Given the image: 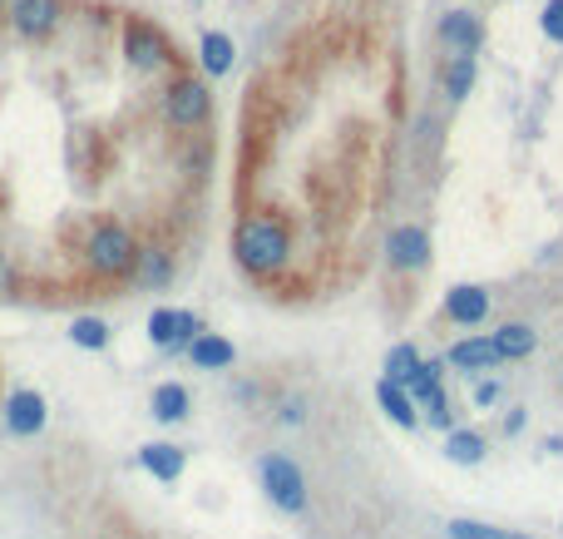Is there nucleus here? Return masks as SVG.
Instances as JSON below:
<instances>
[{
    "label": "nucleus",
    "instance_id": "obj_1",
    "mask_svg": "<svg viewBox=\"0 0 563 539\" xmlns=\"http://www.w3.org/2000/svg\"><path fill=\"white\" fill-rule=\"evenodd\" d=\"M233 258L243 272H253V278H272V272L287 268L292 258V233L282 218H243L233 233Z\"/></svg>",
    "mask_w": 563,
    "mask_h": 539
},
{
    "label": "nucleus",
    "instance_id": "obj_2",
    "mask_svg": "<svg viewBox=\"0 0 563 539\" xmlns=\"http://www.w3.org/2000/svg\"><path fill=\"white\" fill-rule=\"evenodd\" d=\"M134 262H138V237L114 218H99L85 237V268L105 282H124L134 278Z\"/></svg>",
    "mask_w": 563,
    "mask_h": 539
},
{
    "label": "nucleus",
    "instance_id": "obj_3",
    "mask_svg": "<svg viewBox=\"0 0 563 539\" xmlns=\"http://www.w3.org/2000/svg\"><path fill=\"white\" fill-rule=\"evenodd\" d=\"M208 114H213V89L193 75H173L169 89H163V119H169L173 130L188 134V130H203Z\"/></svg>",
    "mask_w": 563,
    "mask_h": 539
},
{
    "label": "nucleus",
    "instance_id": "obj_4",
    "mask_svg": "<svg viewBox=\"0 0 563 539\" xmlns=\"http://www.w3.org/2000/svg\"><path fill=\"white\" fill-rule=\"evenodd\" d=\"M257 480H262L267 500H272L277 510H287V515L307 510V480H302V470L287 455H262V461H257Z\"/></svg>",
    "mask_w": 563,
    "mask_h": 539
},
{
    "label": "nucleus",
    "instance_id": "obj_5",
    "mask_svg": "<svg viewBox=\"0 0 563 539\" xmlns=\"http://www.w3.org/2000/svg\"><path fill=\"white\" fill-rule=\"evenodd\" d=\"M5 21L21 40H50L64 25V0H5Z\"/></svg>",
    "mask_w": 563,
    "mask_h": 539
},
{
    "label": "nucleus",
    "instance_id": "obj_6",
    "mask_svg": "<svg viewBox=\"0 0 563 539\" xmlns=\"http://www.w3.org/2000/svg\"><path fill=\"white\" fill-rule=\"evenodd\" d=\"M124 60L134 70H163L173 60V50H169V40H163V30L159 25H149V21H124Z\"/></svg>",
    "mask_w": 563,
    "mask_h": 539
},
{
    "label": "nucleus",
    "instance_id": "obj_7",
    "mask_svg": "<svg viewBox=\"0 0 563 539\" xmlns=\"http://www.w3.org/2000/svg\"><path fill=\"white\" fill-rule=\"evenodd\" d=\"M203 332L198 313H183V307H154L149 313V342L159 352H188V342Z\"/></svg>",
    "mask_w": 563,
    "mask_h": 539
},
{
    "label": "nucleus",
    "instance_id": "obj_8",
    "mask_svg": "<svg viewBox=\"0 0 563 539\" xmlns=\"http://www.w3.org/2000/svg\"><path fill=\"white\" fill-rule=\"evenodd\" d=\"M385 262H391L395 272L430 268V233L420 223H401L391 237H385Z\"/></svg>",
    "mask_w": 563,
    "mask_h": 539
},
{
    "label": "nucleus",
    "instance_id": "obj_9",
    "mask_svg": "<svg viewBox=\"0 0 563 539\" xmlns=\"http://www.w3.org/2000/svg\"><path fill=\"white\" fill-rule=\"evenodd\" d=\"M45 421H50V406H45L40 391L21 387V391H11V396H5V431H11V436L30 441V436L45 431Z\"/></svg>",
    "mask_w": 563,
    "mask_h": 539
},
{
    "label": "nucleus",
    "instance_id": "obj_10",
    "mask_svg": "<svg viewBox=\"0 0 563 539\" xmlns=\"http://www.w3.org/2000/svg\"><path fill=\"white\" fill-rule=\"evenodd\" d=\"M500 362H504V356L494 352V342H489V336H460V342L445 352V367L465 371V377H485V371L500 367Z\"/></svg>",
    "mask_w": 563,
    "mask_h": 539
},
{
    "label": "nucleus",
    "instance_id": "obj_11",
    "mask_svg": "<svg viewBox=\"0 0 563 539\" xmlns=\"http://www.w3.org/2000/svg\"><path fill=\"white\" fill-rule=\"evenodd\" d=\"M445 317L455 327H479L489 322V292L475 287V282H460V287L445 292Z\"/></svg>",
    "mask_w": 563,
    "mask_h": 539
},
{
    "label": "nucleus",
    "instance_id": "obj_12",
    "mask_svg": "<svg viewBox=\"0 0 563 539\" xmlns=\"http://www.w3.org/2000/svg\"><path fill=\"white\" fill-rule=\"evenodd\" d=\"M440 40L455 54H475L485 45V21L475 11H445L440 15Z\"/></svg>",
    "mask_w": 563,
    "mask_h": 539
},
{
    "label": "nucleus",
    "instance_id": "obj_13",
    "mask_svg": "<svg viewBox=\"0 0 563 539\" xmlns=\"http://www.w3.org/2000/svg\"><path fill=\"white\" fill-rule=\"evenodd\" d=\"M188 362L198 371H228L237 362V346L228 342V336H218V332H198L188 342Z\"/></svg>",
    "mask_w": 563,
    "mask_h": 539
},
{
    "label": "nucleus",
    "instance_id": "obj_14",
    "mask_svg": "<svg viewBox=\"0 0 563 539\" xmlns=\"http://www.w3.org/2000/svg\"><path fill=\"white\" fill-rule=\"evenodd\" d=\"M376 401H381V411L391 416L395 426H405V431H415V426H420V406L411 401V391H405L401 381L381 377V381H376Z\"/></svg>",
    "mask_w": 563,
    "mask_h": 539
},
{
    "label": "nucleus",
    "instance_id": "obj_15",
    "mask_svg": "<svg viewBox=\"0 0 563 539\" xmlns=\"http://www.w3.org/2000/svg\"><path fill=\"white\" fill-rule=\"evenodd\" d=\"M149 411H154V421H163V426H179L183 416H188V411H193L188 387H179V381H163V387H154Z\"/></svg>",
    "mask_w": 563,
    "mask_h": 539
},
{
    "label": "nucleus",
    "instance_id": "obj_16",
    "mask_svg": "<svg viewBox=\"0 0 563 539\" xmlns=\"http://www.w3.org/2000/svg\"><path fill=\"white\" fill-rule=\"evenodd\" d=\"M134 282L138 287H169L173 282V253L169 248H138V262H134Z\"/></svg>",
    "mask_w": 563,
    "mask_h": 539
},
{
    "label": "nucleus",
    "instance_id": "obj_17",
    "mask_svg": "<svg viewBox=\"0 0 563 539\" xmlns=\"http://www.w3.org/2000/svg\"><path fill=\"white\" fill-rule=\"evenodd\" d=\"M138 465H144L154 480L173 486V480L183 475V451H179V445H169V441H154V445H144V451H138Z\"/></svg>",
    "mask_w": 563,
    "mask_h": 539
},
{
    "label": "nucleus",
    "instance_id": "obj_18",
    "mask_svg": "<svg viewBox=\"0 0 563 539\" xmlns=\"http://www.w3.org/2000/svg\"><path fill=\"white\" fill-rule=\"evenodd\" d=\"M440 451H445V461L450 465H479L489 455V441L479 431H465V426H450L445 431V445H440Z\"/></svg>",
    "mask_w": 563,
    "mask_h": 539
},
{
    "label": "nucleus",
    "instance_id": "obj_19",
    "mask_svg": "<svg viewBox=\"0 0 563 539\" xmlns=\"http://www.w3.org/2000/svg\"><path fill=\"white\" fill-rule=\"evenodd\" d=\"M440 377H445V356H440V362H420V367H415L411 377L401 381V387L411 391V401H415V406H430V401H440V396H445V387H440Z\"/></svg>",
    "mask_w": 563,
    "mask_h": 539
},
{
    "label": "nucleus",
    "instance_id": "obj_20",
    "mask_svg": "<svg viewBox=\"0 0 563 539\" xmlns=\"http://www.w3.org/2000/svg\"><path fill=\"white\" fill-rule=\"evenodd\" d=\"M233 35H223V30H208L198 40V65H203V75H228V70H233Z\"/></svg>",
    "mask_w": 563,
    "mask_h": 539
},
{
    "label": "nucleus",
    "instance_id": "obj_21",
    "mask_svg": "<svg viewBox=\"0 0 563 539\" xmlns=\"http://www.w3.org/2000/svg\"><path fill=\"white\" fill-rule=\"evenodd\" d=\"M489 342H494V352H500L504 362H524V356L539 346V336H534V327H524V322H504L500 332H489Z\"/></svg>",
    "mask_w": 563,
    "mask_h": 539
},
{
    "label": "nucleus",
    "instance_id": "obj_22",
    "mask_svg": "<svg viewBox=\"0 0 563 539\" xmlns=\"http://www.w3.org/2000/svg\"><path fill=\"white\" fill-rule=\"evenodd\" d=\"M445 95L450 99H465L469 89H475V54H450V65H445Z\"/></svg>",
    "mask_w": 563,
    "mask_h": 539
},
{
    "label": "nucleus",
    "instance_id": "obj_23",
    "mask_svg": "<svg viewBox=\"0 0 563 539\" xmlns=\"http://www.w3.org/2000/svg\"><path fill=\"white\" fill-rule=\"evenodd\" d=\"M70 342L85 346V352H105L109 346V322H99V317H75V322H70Z\"/></svg>",
    "mask_w": 563,
    "mask_h": 539
},
{
    "label": "nucleus",
    "instance_id": "obj_24",
    "mask_svg": "<svg viewBox=\"0 0 563 539\" xmlns=\"http://www.w3.org/2000/svg\"><path fill=\"white\" fill-rule=\"evenodd\" d=\"M420 362H426V356L415 352L411 342H395L391 352H385V367H381V377H391V381H405V377H411L415 367H420Z\"/></svg>",
    "mask_w": 563,
    "mask_h": 539
},
{
    "label": "nucleus",
    "instance_id": "obj_25",
    "mask_svg": "<svg viewBox=\"0 0 563 539\" xmlns=\"http://www.w3.org/2000/svg\"><path fill=\"white\" fill-rule=\"evenodd\" d=\"M450 539H529L519 529H500V525H479V519H450Z\"/></svg>",
    "mask_w": 563,
    "mask_h": 539
},
{
    "label": "nucleus",
    "instance_id": "obj_26",
    "mask_svg": "<svg viewBox=\"0 0 563 539\" xmlns=\"http://www.w3.org/2000/svg\"><path fill=\"white\" fill-rule=\"evenodd\" d=\"M539 25H543V35H549L553 45H563V0H549V5H543Z\"/></svg>",
    "mask_w": 563,
    "mask_h": 539
},
{
    "label": "nucleus",
    "instance_id": "obj_27",
    "mask_svg": "<svg viewBox=\"0 0 563 539\" xmlns=\"http://www.w3.org/2000/svg\"><path fill=\"white\" fill-rule=\"evenodd\" d=\"M420 411H426V421L436 426V431H450V426H455V406H450V396L430 401V406H420Z\"/></svg>",
    "mask_w": 563,
    "mask_h": 539
},
{
    "label": "nucleus",
    "instance_id": "obj_28",
    "mask_svg": "<svg viewBox=\"0 0 563 539\" xmlns=\"http://www.w3.org/2000/svg\"><path fill=\"white\" fill-rule=\"evenodd\" d=\"M500 396H504V387H500L494 377H489V381H475V406H479V411L500 406Z\"/></svg>",
    "mask_w": 563,
    "mask_h": 539
},
{
    "label": "nucleus",
    "instance_id": "obj_29",
    "mask_svg": "<svg viewBox=\"0 0 563 539\" xmlns=\"http://www.w3.org/2000/svg\"><path fill=\"white\" fill-rule=\"evenodd\" d=\"M15 287V272H11V258H5V253H0V297H5V292Z\"/></svg>",
    "mask_w": 563,
    "mask_h": 539
},
{
    "label": "nucleus",
    "instance_id": "obj_30",
    "mask_svg": "<svg viewBox=\"0 0 563 539\" xmlns=\"http://www.w3.org/2000/svg\"><path fill=\"white\" fill-rule=\"evenodd\" d=\"M282 426H302V401H287V406H282Z\"/></svg>",
    "mask_w": 563,
    "mask_h": 539
},
{
    "label": "nucleus",
    "instance_id": "obj_31",
    "mask_svg": "<svg viewBox=\"0 0 563 539\" xmlns=\"http://www.w3.org/2000/svg\"><path fill=\"white\" fill-rule=\"evenodd\" d=\"M504 431H510V436L524 431V411H510V416H504Z\"/></svg>",
    "mask_w": 563,
    "mask_h": 539
},
{
    "label": "nucleus",
    "instance_id": "obj_32",
    "mask_svg": "<svg viewBox=\"0 0 563 539\" xmlns=\"http://www.w3.org/2000/svg\"><path fill=\"white\" fill-rule=\"evenodd\" d=\"M0 21H5V0H0Z\"/></svg>",
    "mask_w": 563,
    "mask_h": 539
}]
</instances>
